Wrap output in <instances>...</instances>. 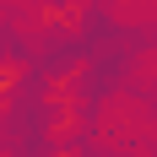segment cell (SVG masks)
<instances>
[{
    "label": "cell",
    "instance_id": "6da1fadb",
    "mask_svg": "<svg viewBox=\"0 0 157 157\" xmlns=\"http://www.w3.org/2000/svg\"><path fill=\"white\" fill-rule=\"evenodd\" d=\"M16 81H22V60H11V54H0V114H6V103H11Z\"/></svg>",
    "mask_w": 157,
    "mask_h": 157
},
{
    "label": "cell",
    "instance_id": "7a4b0ae2",
    "mask_svg": "<svg viewBox=\"0 0 157 157\" xmlns=\"http://www.w3.org/2000/svg\"><path fill=\"white\" fill-rule=\"evenodd\" d=\"M54 157H76V152H71V146H60V152H54Z\"/></svg>",
    "mask_w": 157,
    "mask_h": 157
},
{
    "label": "cell",
    "instance_id": "3957f363",
    "mask_svg": "<svg viewBox=\"0 0 157 157\" xmlns=\"http://www.w3.org/2000/svg\"><path fill=\"white\" fill-rule=\"evenodd\" d=\"M0 22H6V6H0Z\"/></svg>",
    "mask_w": 157,
    "mask_h": 157
}]
</instances>
